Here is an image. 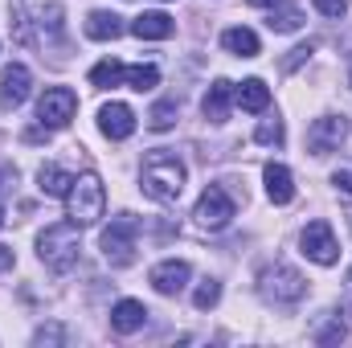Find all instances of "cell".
<instances>
[{"mask_svg":"<svg viewBox=\"0 0 352 348\" xmlns=\"http://www.w3.org/2000/svg\"><path fill=\"white\" fill-rule=\"evenodd\" d=\"M184 180H188V168H184V160L168 152V148H156L148 160H144V173H140V188L152 197V201H160V205H173L176 197L184 193Z\"/></svg>","mask_w":352,"mask_h":348,"instance_id":"cell-1","label":"cell"},{"mask_svg":"<svg viewBox=\"0 0 352 348\" xmlns=\"http://www.w3.org/2000/svg\"><path fill=\"white\" fill-rule=\"evenodd\" d=\"M78 250H82V242H78V226L74 221H58V226H45L37 234V259L45 262L54 274H66L78 262Z\"/></svg>","mask_w":352,"mask_h":348,"instance_id":"cell-2","label":"cell"},{"mask_svg":"<svg viewBox=\"0 0 352 348\" xmlns=\"http://www.w3.org/2000/svg\"><path fill=\"white\" fill-rule=\"evenodd\" d=\"M102 209H107V188H102V180L94 173L74 176V184H70V193H66V217L82 230V226H94V221L102 217Z\"/></svg>","mask_w":352,"mask_h":348,"instance_id":"cell-3","label":"cell"},{"mask_svg":"<svg viewBox=\"0 0 352 348\" xmlns=\"http://www.w3.org/2000/svg\"><path fill=\"white\" fill-rule=\"evenodd\" d=\"M258 295L274 307H291V303H299L307 295V279L295 266L274 262V266H263V274H258Z\"/></svg>","mask_w":352,"mask_h":348,"instance_id":"cell-4","label":"cell"},{"mask_svg":"<svg viewBox=\"0 0 352 348\" xmlns=\"http://www.w3.org/2000/svg\"><path fill=\"white\" fill-rule=\"evenodd\" d=\"M135 238H140V217H131V213L111 217V226L98 238L102 259L111 262V266H131L135 262Z\"/></svg>","mask_w":352,"mask_h":348,"instance_id":"cell-5","label":"cell"},{"mask_svg":"<svg viewBox=\"0 0 352 348\" xmlns=\"http://www.w3.org/2000/svg\"><path fill=\"white\" fill-rule=\"evenodd\" d=\"M78 115V94L70 87H50L41 94V102H37V123L45 127V131H62V127H70V119Z\"/></svg>","mask_w":352,"mask_h":348,"instance_id":"cell-6","label":"cell"},{"mask_svg":"<svg viewBox=\"0 0 352 348\" xmlns=\"http://www.w3.org/2000/svg\"><path fill=\"white\" fill-rule=\"evenodd\" d=\"M192 217H197L201 230H226V226L234 221V197H230L221 184H209V188L197 197Z\"/></svg>","mask_w":352,"mask_h":348,"instance_id":"cell-7","label":"cell"},{"mask_svg":"<svg viewBox=\"0 0 352 348\" xmlns=\"http://www.w3.org/2000/svg\"><path fill=\"white\" fill-rule=\"evenodd\" d=\"M299 246H303V254L316 262V266H336V262H340V246H336V234H332V226H328L324 217L307 221V230L299 234Z\"/></svg>","mask_w":352,"mask_h":348,"instance_id":"cell-8","label":"cell"},{"mask_svg":"<svg viewBox=\"0 0 352 348\" xmlns=\"http://www.w3.org/2000/svg\"><path fill=\"white\" fill-rule=\"evenodd\" d=\"M344 140H349V119H344V115H320V119L307 127V152H311V156H328V152H336Z\"/></svg>","mask_w":352,"mask_h":348,"instance_id":"cell-9","label":"cell"},{"mask_svg":"<svg viewBox=\"0 0 352 348\" xmlns=\"http://www.w3.org/2000/svg\"><path fill=\"white\" fill-rule=\"evenodd\" d=\"M188 279H192V266L184 259H164V262L152 266V287L160 295H180L188 287Z\"/></svg>","mask_w":352,"mask_h":348,"instance_id":"cell-10","label":"cell"},{"mask_svg":"<svg viewBox=\"0 0 352 348\" xmlns=\"http://www.w3.org/2000/svg\"><path fill=\"white\" fill-rule=\"evenodd\" d=\"M29 90H33L29 66H21V62L4 66V74H0V107H21L29 98Z\"/></svg>","mask_w":352,"mask_h":348,"instance_id":"cell-11","label":"cell"},{"mask_svg":"<svg viewBox=\"0 0 352 348\" xmlns=\"http://www.w3.org/2000/svg\"><path fill=\"white\" fill-rule=\"evenodd\" d=\"M98 131H102L107 140H127V135L135 131V111H131L127 102H107V107L98 111Z\"/></svg>","mask_w":352,"mask_h":348,"instance_id":"cell-12","label":"cell"},{"mask_svg":"<svg viewBox=\"0 0 352 348\" xmlns=\"http://www.w3.org/2000/svg\"><path fill=\"white\" fill-rule=\"evenodd\" d=\"M230 107H234V83H226V78L209 83L205 98H201L205 119H209V123H226V119H230Z\"/></svg>","mask_w":352,"mask_h":348,"instance_id":"cell-13","label":"cell"},{"mask_svg":"<svg viewBox=\"0 0 352 348\" xmlns=\"http://www.w3.org/2000/svg\"><path fill=\"white\" fill-rule=\"evenodd\" d=\"M263 180H266V197L274 201V205H291L295 201V176H291V168L287 164H266L263 168Z\"/></svg>","mask_w":352,"mask_h":348,"instance_id":"cell-14","label":"cell"},{"mask_svg":"<svg viewBox=\"0 0 352 348\" xmlns=\"http://www.w3.org/2000/svg\"><path fill=\"white\" fill-rule=\"evenodd\" d=\"M144 320H148V307H144L140 299H119V303L111 307V328H115L119 336L140 332V328H144Z\"/></svg>","mask_w":352,"mask_h":348,"instance_id":"cell-15","label":"cell"},{"mask_svg":"<svg viewBox=\"0 0 352 348\" xmlns=\"http://www.w3.org/2000/svg\"><path fill=\"white\" fill-rule=\"evenodd\" d=\"M173 29H176V21L168 17V12H140L135 21H131V33L140 37V41H164V37H173Z\"/></svg>","mask_w":352,"mask_h":348,"instance_id":"cell-16","label":"cell"},{"mask_svg":"<svg viewBox=\"0 0 352 348\" xmlns=\"http://www.w3.org/2000/svg\"><path fill=\"white\" fill-rule=\"evenodd\" d=\"M123 17H115V12H107V8H94L87 17V37L90 41H115V37H123Z\"/></svg>","mask_w":352,"mask_h":348,"instance_id":"cell-17","label":"cell"},{"mask_svg":"<svg viewBox=\"0 0 352 348\" xmlns=\"http://www.w3.org/2000/svg\"><path fill=\"white\" fill-rule=\"evenodd\" d=\"M221 45H226V54H234V58H258V33L254 29H246V25H234V29H226L221 33Z\"/></svg>","mask_w":352,"mask_h":348,"instance_id":"cell-18","label":"cell"},{"mask_svg":"<svg viewBox=\"0 0 352 348\" xmlns=\"http://www.w3.org/2000/svg\"><path fill=\"white\" fill-rule=\"evenodd\" d=\"M234 102H238L242 111L258 115V111H266V102H270V87H266L263 78H246L242 87H234Z\"/></svg>","mask_w":352,"mask_h":348,"instance_id":"cell-19","label":"cell"},{"mask_svg":"<svg viewBox=\"0 0 352 348\" xmlns=\"http://www.w3.org/2000/svg\"><path fill=\"white\" fill-rule=\"evenodd\" d=\"M70 184H74V176L66 173V168H58V164H41V173H37V188H41L45 197H66Z\"/></svg>","mask_w":352,"mask_h":348,"instance_id":"cell-20","label":"cell"},{"mask_svg":"<svg viewBox=\"0 0 352 348\" xmlns=\"http://www.w3.org/2000/svg\"><path fill=\"white\" fill-rule=\"evenodd\" d=\"M123 83L144 94V90L160 87V70H156V66H123Z\"/></svg>","mask_w":352,"mask_h":348,"instance_id":"cell-21","label":"cell"},{"mask_svg":"<svg viewBox=\"0 0 352 348\" xmlns=\"http://www.w3.org/2000/svg\"><path fill=\"white\" fill-rule=\"evenodd\" d=\"M123 83V62H115V58H102L94 70H90V87L107 90V87H119Z\"/></svg>","mask_w":352,"mask_h":348,"instance_id":"cell-22","label":"cell"},{"mask_svg":"<svg viewBox=\"0 0 352 348\" xmlns=\"http://www.w3.org/2000/svg\"><path fill=\"white\" fill-rule=\"evenodd\" d=\"M176 123V98H160L152 111H148V127L152 131H168Z\"/></svg>","mask_w":352,"mask_h":348,"instance_id":"cell-23","label":"cell"},{"mask_svg":"<svg viewBox=\"0 0 352 348\" xmlns=\"http://www.w3.org/2000/svg\"><path fill=\"white\" fill-rule=\"evenodd\" d=\"M266 25H270L274 33H295L303 21H299V8H295V4H287V8H278V12L270 8V21H266Z\"/></svg>","mask_w":352,"mask_h":348,"instance_id":"cell-24","label":"cell"},{"mask_svg":"<svg viewBox=\"0 0 352 348\" xmlns=\"http://www.w3.org/2000/svg\"><path fill=\"white\" fill-rule=\"evenodd\" d=\"M217 299H221V283H217V279H205V283L192 291V307H197V312L217 307Z\"/></svg>","mask_w":352,"mask_h":348,"instance_id":"cell-25","label":"cell"},{"mask_svg":"<svg viewBox=\"0 0 352 348\" xmlns=\"http://www.w3.org/2000/svg\"><path fill=\"white\" fill-rule=\"evenodd\" d=\"M283 135H287V131H283V119H263V123H258V131H254V140L266 144V148H278V144H283Z\"/></svg>","mask_w":352,"mask_h":348,"instance_id":"cell-26","label":"cell"},{"mask_svg":"<svg viewBox=\"0 0 352 348\" xmlns=\"http://www.w3.org/2000/svg\"><path fill=\"white\" fill-rule=\"evenodd\" d=\"M37 25H41V33L58 37V33H62V8H58V4H50V8H37Z\"/></svg>","mask_w":352,"mask_h":348,"instance_id":"cell-27","label":"cell"},{"mask_svg":"<svg viewBox=\"0 0 352 348\" xmlns=\"http://www.w3.org/2000/svg\"><path fill=\"white\" fill-rule=\"evenodd\" d=\"M328 316H332V320H328V328H324V332H316V345H336V340H344V332H349V328H344V320H340L336 312H328Z\"/></svg>","mask_w":352,"mask_h":348,"instance_id":"cell-28","label":"cell"},{"mask_svg":"<svg viewBox=\"0 0 352 348\" xmlns=\"http://www.w3.org/2000/svg\"><path fill=\"white\" fill-rule=\"evenodd\" d=\"M311 54H316V50H311V41H307V45H295V50H291V54L283 58V70H295V66H303V62H307Z\"/></svg>","mask_w":352,"mask_h":348,"instance_id":"cell-29","label":"cell"},{"mask_svg":"<svg viewBox=\"0 0 352 348\" xmlns=\"http://www.w3.org/2000/svg\"><path fill=\"white\" fill-rule=\"evenodd\" d=\"M311 4H316L324 17H344V12H349V0H311Z\"/></svg>","mask_w":352,"mask_h":348,"instance_id":"cell-30","label":"cell"},{"mask_svg":"<svg viewBox=\"0 0 352 348\" xmlns=\"http://www.w3.org/2000/svg\"><path fill=\"white\" fill-rule=\"evenodd\" d=\"M332 184H336L340 193H349V197H352V168H336V173H332Z\"/></svg>","mask_w":352,"mask_h":348,"instance_id":"cell-31","label":"cell"},{"mask_svg":"<svg viewBox=\"0 0 352 348\" xmlns=\"http://www.w3.org/2000/svg\"><path fill=\"white\" fill-rule=\"evenodd\" d=\"M12 262H16V254H12V250L0 242V274H4V270H12Z\"/></svg>","mask_w":352,"mask_h":348,"instance_id":"cell-32","label":"cell"},{"mask_svg":"<svg viewBox=\"0 0 352 348\" xmlns=\"http://www.w3.org/2000/svg\"><path fill=\"white\" fill-rule=\"evenodd\" d=\"M41 340H62V332H58V328H41V332H37V345H41Z\"/></svg>","mask_w":352,"mask_h":348,"instance_id":"cell-33","label":"cell"},{"mask_svg":"<svg viewBox=\"0 0 352 348\" xmlns=\"http://www.w3.org/2000/svg\"><path fill=\"white\" fill-rule=\"evenodd\" d=\"M246 4H254V8H274L278 0H246Z\"/></svg>","mask_w":352,"mask_h":348,"instance_id":"cell-34","label":"cell"},{"mask_svg":"<svg viewBox=\"0 0 352 348\" xmlns=\"http://www.w3.org/2000/svg\"><path fill=\"white\" fill-rule=\"evenodd\" d=\"M0 226H4V209H0Z\"/></svg>","mask_w":352,"mask_h":348,"instance_id":"cell-35","label":"cell"},{"mask_svg":"<svg viewBox=\"0 0 352 348\" xmlns=\"http://www.w3.org/2000/svg\"><path fill=\"white\" fill-rule=\"evenodd\" d=\"M349 87H352V70H349Z\"/></svg>","mask_w":352,"mask_h":348,"instance_id":"cell-36","label":"cell"}]
</instances>
